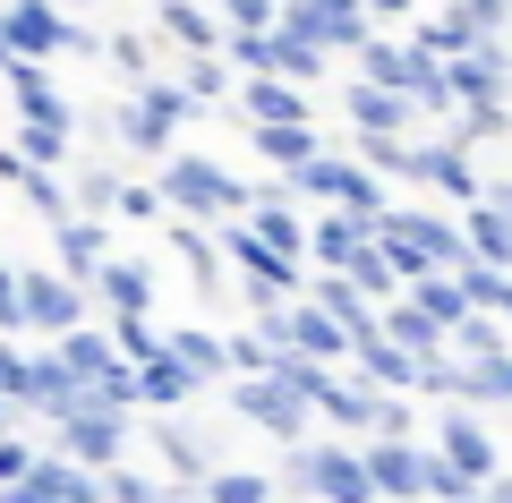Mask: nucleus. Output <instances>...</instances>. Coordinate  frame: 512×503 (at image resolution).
Returning a JSON list of instances; mask_svg holds the SVG:
<instances>
[{"mask_svg": "<svg viewBox=\"0 0 512 503\" xmlns=\"http://www.w3.org/2000/svg\"><path fill=\"white\" fill-rule=\"evenodd\" d=\"M154 197H163V222H197V231H214V222H239L248 214V180H231L214 154H197V145H180V154L154 162Z\"/></svg>", "mask_w": 512, "mask_h": 503, "instance_id": "f257e3e1", "label": "nucleus"}, {"mask_svg": "<svg viewBox=\"0 0 512 503\" xmlns=\"http://www.w3.org/2000/svg\"><path fill=\"white\" fill-rule=\"evenodd\" d=\"M376 256L393 265V282H427V273H461V214H436V205H384Z\"/></svg>", "mask_w": 512, "mask_h": 503, "instance_id": "f03ea898", "label": "nucleus"}, {"mask_svg": "<svg viewBox=\"0 0 512 503\" xmlns=\"http://www.w3.org/2000/svg\"><path fill=\"white\" fill-rule=\"evenodd\" d=\"M0 43H9V69L94 60V26L86 18H60L52 0H0Z\"/></svg>", "mask_w": 512, "mask_h": 503, "instance_id": "7ed1b4c3", "label": "nucleus"}, {"mask_svg": "<svg viewBox=\"0 0 512 503\" xmlns=\"http://www.w3.org/2000/svg\"><path fill=\"white\" fill-rule=\"evenodd\" d=\"M188 120H197V111L180 103V86H171V77H154V86H137L128 103H111V154L163 162V154H180Z\"/></svg>", "mask_w": 512, "mask_h": 503, "instance_id": "20e7f679", "label": "nucleus"}, {"mask_svg": "<svg viewBox=\"0 0 512 503\" xmlns=\"http://www.w3.org/2000/svg\"><path fill=\"white\" fill-rule=\"evenodd\" d=\"M52 452L103 478V469H120L128 452H137V418L111 410V401H77L69 418H52Z\"/></svg>", "mask_w": 512, "mask_h": 503, "instance_id": "39448f33", "label": "nucleus"}, {"mask_svg": "<svg viewBox=\"0 0 512 503\" xmlns=\"http://www.w3.org/2000/svg\"><path fill=\"white\" fill-rule=\"evenodd\" d=\"M146 452H154V478H163V486H188V495H197V486L222 469V435L205 427L197 410L146 418Z\"/></svg>", "mask_w": 512, "mask_h": 503, "instance_id": "423d86ee", "label": "nucleus"}, {"mask_svg": "<svg viewBox=\"0 0 512 503\" xmlns=\"http://www.w3.org/2000/svg\"><path fill=\"white\" fill-rule=\"evenodd\" d=\"M222 410H231L248 435H265L274 452H291V444H308V435H316L308 401H299L291 384H274V376H239V384H222Z\"/></svg>", "mask_w": 512, "mask_h": 503, "instance_id": "0eeeda50", "label": "nucleus"}, {"mask_svg": "<svg viewBox=\"0 0 512 503\" xmlns=\"http://www.w3.org/2000/svg\"><path fill=\"white\" fill-rule=\"evenodd\" d=\"M410 180L436 197V214H444V205L470 214V205H478V154H470V145H453L444 128H436V137H410Z\"/></svg>", "mask_w": 512, "mask_h": 503, "instance_id": "6e6552de", "label": "nucleus"}, {"mask_svg": "<svg viewBox=\"0 0 512 503\" xmlns=\"http://www.w3.org/2000/svg\"><path fill=\"white\" fill-rule=\"evenodd\" d=\"M77 324H94L86 290H69L52 265H26V273H18V333H43V342H60V333H77Z\"/></svg>", "mask_w": 512, "mask_h": 503, "instance_id": "1a4fd4ad", "label": "nucleus"}, {"mask_svg": "<svg viewBox=\"0 0 512 503\" xmlns=\"http://www.w3.org/2000/svg\"><path fill=\"white\" fill-rule=\"evenodd\" d=\"M154 299H163V265L137 256V248H111V265L86 282L94 316H154Z\"/></svg>", "mask_w": 512, "mask_h": 503, "instance_id": "9d476101", "label": "nucleus"}, {"mask_svg": "<svg viewBox=\"0 0 512 503\" xmlns=\"http://www.w3.org/2000/svg\"><path fill=\"white\" fill-rule=\"evenodd\" d=\"M427 452H436V461L453 469L470 495L495 478V469H504V452H495V427H487V418H470V410H444V418H436V435H427Z\"/></svg>", "mask_w": 512, "mask_h": 503, "instance_id": "9b49d317", "label": "nucleus"}, {"mask_svg": "<svg viewBox=\"0 0 512 503\" xmlns=\"http://www.w3.org/2000/svg\"><path fill=\"white\" fill-rule=\"evenodd\" d=\"M384 401H393V393H367V384L342 367V376H325V393L308 401V418L333 435V444H376V427H384Z\"/></svg>", "mask_w": 512, "mask_h": 503, "instance_id": "f8f14e48", "label": "nucleus"}, {"mask_svg": "<svg viewBox=\"0 0 512 503\" xmlns=\"http://www.w3.org/2000/svg\"><path fill=\"white\" fill-rule=\"evenodd\" d=\"M444 94H453V111L512 103V43H478V52L444 60Z\"/></svg>", "mask_w": 512, "mask_h": 503, "instance_id": "ddd939ff", "label": "nucleus"}, {"mask_svg": "<svg viewBox=\"0 0 512 503\" xmlns=\"http://www.w3.org/2000/svg\"><path fill=\"white\" fill-rule=\"evenodd\" d=\"M0 94H9V111H18V128H69L77 137V103H69V86H60L52 69H9Z\"/></svg>", "mask_w": 512, "mask_h": 503, "instance_id": "4468645a", "label": "nucleus"}, {"mask_svg": "<svg viewBox=\"0 0 512 503\" xmlns=\"http://www.w3.org/2000/svg\"><path fill=\"white\" fill-rule=\"evenodd\" d=\"M308 503H376L367 495V469H359V444L308 435Z\"/></svg>", "mask_w": 512, "mask_h": 503, "instance_id": "2eb2a0df", "label": "nucleus"}, {"mask_svg": "<svg viewBox=\"0 0 512 503\" xmlns=\"http://www.w3.org/2000/svg\"><path fill=\"white\" fill-rule=\"evenodd\" d=\"M231 120L239 128H299V120H316V94L274 86V77H239L231 86Z\"/></svg>", "mask_w": 512, "mask_h": 503, "instance_id": "dca6fc26", "label": "nucleus"}, {"mask_svg": "<svg viewBox=\"0 0 512 503\" xmlns=\"http://www.w3.org/2000/svg\"><path fill=\"white\" fill-rule=\"evenodd\" d=\"M60 188H69V222H111L128 171H120V154H86V162H69V171H60Z\"/></svg>", "mask_w": 512, "mask_h": 503, "instance_id": "f3484780", "label": "nucleus"}, {"mask_svg": "<svg viewBox=\"0 0 512 503\" xmlns=\"http://www.w3.org/2000/svg\"><path fill=\"white\" fill-rule=\"evenodd\" d=\"M111 248H120L111 222H52V273H60L69 290H86L94 273L111 265Z\"/></svg>", "mask_w": 512, "mask_h": 503, "instance_id": "a211bd4d", "label": "nucleus"}, {"mask_svg": "<svg viewBox=\"0 0 512 503\" xmlns=\"http://www.w3.org/2000/svg\"><path fill=\"white\" fill-rule=\"evenodd\" d=\"M359 469H367V495L376 503H419L427 444H359Z\"/></svg>", "mask_w": 512, "mask_h": 503, "instance_id": "6ab92c4d", "label": "nucleus"}, {"mask_svg": "<svg viewBox=\"0 0 512 503\" xmlns=\"http://www.w3.org/2000/svg\"><path fill=\"white\" fill-rule=\"evenodd\" d=\"M410 103L384 86H359V77H342V137H410Z\"/></svg>", "mask_w": 512, "mask_h": 503, "instance_id": "aec40b11", "label": "nucleus"}, {"mask_svg": "<svg viewBox=\"0 0 512 503\" xmlns=\"http://www.w3.org/2000/svg\"><path fill=\"white\" fill-rule=\"evenodd\" d=\"M163 248H171V265L188 273L197 307H214L222 290H231V273H222V256H214V231H197V222H163Z\"/></svg>", "mask_w": 512, "mask_h": 503, "instance_id": "412c9836", "label": "nucleus"}, {"mask_svg": "<svg viewBox=\"0 0 512 503\" xmlns=\"http://www.w3.org/2000/svg\"><path fill=\"white\" fill-rule=\"evenodd\" d=\"M197 384L180 376L171 359H146V367H128V418H171V410H197Z\"/></svg>", "mask_w": 512, "mask_h": 503, "instance_id": "4be33fe9", "label": "nucleus"}, {"mask_svg": "<svg viewBox=\"0 0 512 503\" xmlns=\"http://www.w3.org/2000/svg\"><path fill=\"white\" fill-rule=\"evenodd\" d=\"M163 359L180 367L197 393H205V384H231V367H222V324H205V316L197 324H171V333H163Z\"/></svg>", "mask_w": 512, "mask_h": 503, "instance_id": "5701e85b", "label": "nucleus"}, {"mask_svg": "<svg viewBox=\"0 0 512 503\" xmlns=\"http://www.w3.org/2000/svg\"><path fill=\"white\" fill-rule=\"evenodd\" d=\"M146 35L171 43L180 60H214V52H222V26L205 18L197 0H154V26H146Z\"/></svg>", "mask_w": 512, "mask_h": 503, "instance_id": "b1692460", "label": "nucleus"}, {"mask_svg": "<svg viewBox=\"0 0 512 503\" xmlns=\"http://www.w3.org/2000/svg\"><path fill=\"white\" fill-rule=\"evenodd\" d=\"M325 128H316V120H299V128H248V154L256 162H265V171H274V180H291V171H299V162H316V154H325Z\"/></svg>", "mask_w": 512, "mask_h": 503, "instance_id": "393cba45", "label": "nucleus"}, {"mask_svg": "<svg viewBox=\"0 0 512 503\" xmlns=\"http://www.w3.org/2000/svg\"><path fill=\"white\" fill-rule=\"evenodd\" d=\"M94 60H103V69L120 77L128 94L163 77V69H154V35H146V26H111V35H94Z\"/></svg>", "mask_w": 512, "mask_h": 503, "instance_id": "a878e982", "label": "nucleus"}, {"mask_svg": "<svg viewBox=\"0 0 512 503\" xmlns=\"http://www.w3.org/2000/svg\"><path fill=\"white\" fill-rule=\"evenodd\" d=\"M359 248H367V222H350V214H308V265H316V273H342Z\"/></svg>", "mask_w": 512, "mask_h": 503, "instance_id": "bb28decb", "label": "nucleus"}, {"mask_svg": "<svg viewBox=\"0 0 512 503\" xmlns=\"http://www.w3.org/2000/svg\"><path fill=\"white\" fill-rule=\"evenodd\" d=\"M402 69H410V35H367L359 52H350V77H359V86L402 94Z\"/></svg>", "mask_w": 512, "mask_h": 503, "instance_id": "cd10ccee", "label": "nucleus"}, {"mask_svg": "<svg viewBox=\"0 0 512 503\" xmlns=\"http://www.w3.org/2000/svg\"><path fill=\"white\" fill-rule=\"evenodd\" d=\"M410 43H419L427 60H461V52H478L487 35H478L461 9H436V18H410Z\"/></svg>", "mask_w": 512, "mask_h": 503, "instance_id": "c85d7f7f", "label": "nucleus"}, {"mask_svg": "<svg viewBox=\"0 0 512 503\" xmlns=\"http://www.w3.org/2000/svg\"><path fill=\"white\" fill-rule=\"evenodd\" d=\"M402 307H410V316H427L436 333H453V324L470 316V299H461L453 273H427V282H410V290H402Z\"/></svg>", "mask_w": 512, "mask_h": 503, "instance_id": "c756f323", "label": "nucleus"}, {"mask_svg": "<svg viewBox=\"0 0 512 503\" xmlns=\"http://www.w3.org/2000/svg\"><path fill=\"white\" fill-rule=\"evenodd\" d=\"M171 86H180L188 111H231V86H239V77L222 69V52H214V60H180V77H171Z\"/></svg>", "mask_w": 512, "mask_h": 503, "instance_id": "7c9ffc66", "label": "nucleus"}, {"mask_svg": "<svg viewBox=\"0 0 512 503\" xmlns=\"http://www.w3.org/2000/svg\"><path fill=\"white\" fill-rule=\"evenodd\" d=\"M444 350H453L461 367H478V359H512V333H504L495 316H478V307H470V316H461L453 333H444Z\"/></svg>", "mask_w": 512, "mask_h": 503, "instance_id": "2f4dec72", "label": "nucleus"}, {"mask_svg": "<svg viewBox=\"0 0 512 503\" xmlns=\"http://www.w3.org/2000/svg\"><path fill=\"white\" fill-rule=\"evenodd\" d=\"M26 478H35L52 503H94V495H103V478H94V469H77V461H60V452H35V469H26Z\"/></svg>", "mask_w": 512, "mask_h": 503, "instance_id": "473e14b6", "label": "nucleus"}, {"mask_svg": "<svg viewBox=\"0 0 512 503\" xmlns=\"http://www.w3.org/2000/svg\"><path fill=\"white\" fill-rule=\"evenodd\" d=\"M197 503H274V478H265L256 461H222L214 478L197 486Z\"/></svg>", "mask_w": 512, "mask_h": 503, "instance_id": "72a5a7b5", "label": "nucleus"}, {"mask_svg": "<svg viewBox=\"0 0 512 503\" xmlns=\"http://www.w3.org/2000/svg\"><path fill=\"white\" fill-rule=\"evenodd\" d=\"M103 342L120 367H146V359H163V324L154 316H103Z\"/></svg>", "mask_w": 512, "mask_h": 503, "instance_id": "f704fd0d", "label": "nucleus"}, {"mask_svg": "<svg viewBox=\"0 0 512 503\" xmlns=\"http://www.w3.org/2000/svg\"><path fill=\"white\" fill-rule=\"evenodd\" d=\"M342 154L359 162L376 188H384V180H410V137H342Z\"/></svg>", "mask_w": 512, "mask_h": 503, "instance_id": "c9c22d12", "label": "nucleus"}, {"mask_svg": "<svg viewBox=\"0 0 512 503\" xmlns=\"http://www.w3.org/2000/svg\"><path fill=\"white\" fill-rule=\"evenodd\" d=\"M9 154H18L26 171H69V162H77V137H69V128H18Z\"/></svg>", "mask_w": 512, "mask_h": 503, "instance_id": "e433bc0d", "label": "nucleus"}, {"mask_svg": "<svg viewBox=\"0 0 512 503\" xmlns=\"http://www.w3.org/2000/svg\"><path fill=\"white\" fill-rule=\"evenodd\" d=\"M444 137H453V145H470V154H478V145H504V137H512V103H487V111H453V128H444Z\"/></svg>", "mask_w": 512, "mask_h": 503, "instance_id": "4c0bfd02", "label": "nucleus"}, {"mask_svg": "<svg viewBox=\"0 0 512 503\" xmlns=\"http://www.w3.org/2000/svg\"><path fill=\"white\" fill-rule=\"evenodd\" d=\"M205 18L222 26V43L231 35H274V0H205Z\"/></svg>", "mask_w": 512, "mask_h": 503, "instance_id": "58836bf2", "label": "nucleus"}, {"mask_svg": "<svg viewBox=\"0 0 512 503\" xmlns=\"http://www.w3.org/2000/svg\"><path fill=\"white\" fill-rule=\"evenodd\" d=\"M18 205H26V214H43V222H69V188H60V171H26Z\"/></svg>", "mask_w": 512, "mask_h": 503, "instance_id": "ea45409f", "label": "nucleus"}, {"mask_svg": "<svg viewBox=\"0 0 512 503\" xmlns=\"http://www.w3.org/2000/svg\"><path fill=\"white\" fill-rule=\"evenodd\" d=\"M111 222H137V231H146V222H163V197H154L146 180H128V188H120V205H111Z\"/></svg>", "mask_w": 512, "mask_h": 503, "instance_id": "a19ab883", "label": "nucleus"}, {"mask_svg": "<svg viewBox=\"0 0 512 503\" xmlns=\"http://www.w3.org/2000/svg\"><path fill=\"white\" fill-rule=\"evenodd\" d=\"M478 214L512 222V171H478Z\"/></svg>", "mask_w": 512, "mask_h": 503, "instance_id": "79ce46f5", "label": "nucleus"}, {"mask_svg": "<svg viewBox=\"0 0 512 503\" xmlns=\"http://www.w3.org/2000/svg\"><path fill=\"white\" fill-rule=\"evenodd\" d=\"M35 452L43 444H26V435H0V486H18L26 469H35Z\"/></svg>", "mask_w": 512, "mask_h": 503, "instance_id": "37998d69", "label": "nucleus"}, {"mask_svg": "<svg viewBox=\"0 0 512 503\" xmlns=\"http://www.w3.org/2000/svg\"><path fill=\"white\" fill-rule=\"evenodd\" d=\"M0 342H18V265H0Z\"/></svg>", "mask_w": 512, "mask_h": 503, "instance_id": "c03bdc74", "label": "nucleus"}, {"mask_svg": "<svg viewBox=\"0 0 512 503\" xmlns=\"http://www.w3.org/2000/svg\"><path fill=\"white\" fill-rule=\"evenodd\" d=\"M0 503H52V495H43L35 478H18V486H0Z\"/></svg>", "mask_w": 512, "mask_h": 503, "instance_id": "a18cd8bd", "label": "nucleus"}, {"mask_svg": "<svg viewBox=\"0 0 512 503\" xmlns=\"http://www.w3.org/2000/svg\"><path fill=\"white\" fill-rule=\"evenodd\" d=\"M478 503H512V469H495V478L478 486Z\"/></svg>", "mask_w": 512, "mask_h": 503, "instance_id": "49530a36", "label": "nucleus"}, {"mask_svg": "<svg viewBox=\"0 0 512 503\" xmlns=\"http://www.w3.org/2000/svg\"><path fill=\"white\" fill-rule=\"evenodd\" d=\"M18 180H26V162L9 154V145H0V188H18Z\"/></svg>", "mask_w": 512, "mask_h": 503, "instance_id": "de8ad7c7", "label": "nucleus"}, {"mask_svg": "<svg viewBox=\"0 0 512 503\" xmlns=\"http://www.w3.org/2000/svg\"><path fill=\"white\" fill-rule=\"evenodd\" d=\"M52 9H60V18H86V9H94V0H52Z\"/></svg>", "mask_w": 512, "mask_h": 503, "instance_id": "09e8293b", "label": "nucleus"}, {"mask_svg": "<svg viewBox=\"0 0 512 503\" xmlns=\"http://www.w3.org/2000/svg\"><path fill=\"white\" fill-rule=\"evenodd\" d=\"M0 77H9V43H0Z\"/></svg>", "mask_w": 512, "mask_h": 503, "instance_id": "8fccbe9b", "label": "nucleus"}, {"mask_svg": "<svg viewBox=\"0 0 512 503\" xmlns=\"http://www.w3.org/2000/svg\"><path fill=\"white\" fill-rule=\"evenodd\" d=\"M461 503H478V495H461Z\"/></svg>", "mask_w": 512, "mask_h": 503, "instance_id": "3c124183", "label": "nucleus"}, {"mask_svg": "<svg viewBox=\"0 0 512 503\" xmlns=\"http://www.w3.org/2000/svg\"><path fill=\"white\" fill-rule=\"evenodd\" d=\"M197 9H205V0H197Z\"/></svg>", "mask_w": 512, "mask_h": 503, "instance_id": "603ef678", "label": "nucleus"}, {"mask_svg": "<svg viewBox=\"0 0 512 503\" xmlns=\"http://www.w3.org/2000/svg\"><path fill=\"white\" fill-rule=\"evenodd\" d=\"M504 333H512V324H504Z\"/></svg>", "mask_w": 512, "mask_h": 503, "instance_id": "864d4df0", "label": "nucleus"}]
</instances>
